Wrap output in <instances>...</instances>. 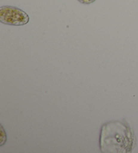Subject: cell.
<instances>
[{
	"instance_id": "cell-1",
	"label": "cell",
	"mask_w": 138,
	"mask_h": 153,
	"mask_svg": "<svg viewBox=\"0 0 138 153\" xmlns=\"http://www.w3.org/2000/svg\"><path fill=\"white\" fill-rule=\"evenodd\" d=\"M134 132L121 122L103 126L100 134V149L105 152H129L134 145Z\"/></svg>"
},
{
	"instance_id": "cell-2",
	"label": "cell",
	"mask_w": 138,
	"mask_h": 153,
	"mask_svg": "<svg viewBox=\"0 0 138 153\" xmlns=\"http://www.w3.org/2000/svg\"><path fill=\"white\" fill-rule=\"evenodd\" d=\"M0 22L11 26H22L29 22V16L18 7L5 6L0 7Z\"/></svg>"
},
{
	"instance_id": "cell-3",
	"label": "cell",
	"mask_w": 138,
	"mask_h": 153,
	"mask_svg": "<svg viewBox=\"0 0 138 153\" xmlns=\"http://www.w3.org/2000/svg\"><path fill=\"white\" fill-rule=\"evenodd\" d=\"M78 1L83 4H90L93 3L96 0H78Z\"/></svg>"
}]
</instances>
